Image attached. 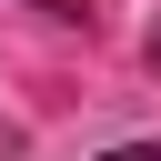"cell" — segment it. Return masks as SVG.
Returning <instances> with one entry per match:
<instances>
[{
	"label": "cell",
	"mask_w": 161,
	"mask_h": 161,
	"mask_svg": "<svg viewBox=\"0 0 161 161\" xmlns=\"http://www.w3.org/2000/svg\"><path fill=\"white\" fill-rule=\"evenodd\" d=\"M101 161H161V151H151V141H121V151H101Z\"/></svg>",
	"instance_id": "obj_1"
},
{
	"label": "cell",
	"mask_w": 161,
	"mask_h": 161,
	"mask_svg": "<svg viewBox=\"0 0 161 161\" xmlns=\"http://www.w3.org/2000/svg\"><path fill=\"white\" fill-rule=\"evenodd\" d=\"M151 70H161V20H151Z\"/></svg>",
	"instance_id": "obj_2"
},
{
	"label": "cell",
	"mask_w": 161,
	"mask_h": 161,
	"mask_svg": "<svg viewBox=\"0 0 161 161\" xmlns=\"http://www.w3.org/2000/svg\"><path fill=\"white\" fill-rule=\"evenodd\" d=\"M40 10H80V0H40Z\"/></svg>",
	"instance_id": "obj_3"
}]
</instances>
